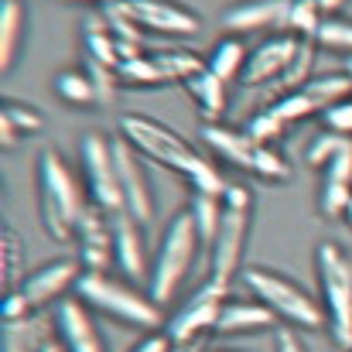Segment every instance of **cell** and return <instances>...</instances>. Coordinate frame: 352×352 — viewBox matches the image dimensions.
Masks as SVG:
<instances>
[{
    "instance_id": "41",
    "label": "cell",
    "mask_w": 352,
    "mask_h": 352,
    "mask_svg": "<svg viewBox=\"0 0 352 352\" xmlns=\"http://www.w3.org/2000/svg\"><path fill=\"white\" fill-rule=\"evenodd\" d=\"M223 206H230V209H250V206H253V195H250V188H243V185H230L226 195H223Z\"/></svg>"
},
{
    "instance_id": "50",
    "label": "cell",
    "mask_w": 352,
    "mask_h": 352,
    "mask_svg": "<svg viewBox=\"0 0 352 352\" xmlns=\"http://www.w3.org/2000/svg\"><path fill=\"white\" fill-rule=\"evenodd\" d=\"M216 352H219V349H216Z\"/></svg>"
},
{
    "instance_id": "20",
    "label": "cell",
    "mask_w": 352,
    "mask_h": 352,
    "mask_svg": "<svg viewBox=\"0 0 352 352\" xmlns=\"http://www.w3.org/2000/svg\"><path fill=\"white\" fill-rule=\"evenodd\" d=\"M55 332V322H48L45 315H28V318H17V322H3L0 329V352H41Z\"/></svg>"
},
{
    "instance_id": "25",
    "label": "cell",
    "mask_w": 352,
    "mask_h": 352,
    "mask_svg": "<svg viewBox=\"0 0 352 352\" xmlns=\"http://www.w3.org/2000/svg\"><path fill=\"white\" fill-rule=\"evenodd\" d=\"M154 62H157L164 82H182V86H185L192 76H199L202 69H209L206 58L195 55L192 48H157V52H154Z\"/></svg>"
},
{
    "instance_id": "43",
    "label": "cell",
    "mask_w": 352,
    "mask_h": 352,
    "mask_svg": "<svg viewBox=\"0 0 352 352\" xmlns=\"http://www.w3.org/2000/svg\"><path fill=\"white\" fill-rule=\"evenodd\" d=\"M171 352H206V339H192V342H175Z\"/></svg>"
},
{
    "instance_id": "14",
    "label": "cell",
    "mask_w": 352,
    "mask_h": 352,
    "mask_svg": "<svg viewBox=\"0 0 352 352\" xmlns=\"http://www.w3.org/2000/svg\"><path fill=\"white\" fill-rule=\"evenodd\" d=\"M55 339L62 342L65 352H107L100 325L93 318V308L79 294L65 298L55 308Z\"/></svg>"
},
{
    "instance_id": "30",
    "label": "cell",
    "mask_w": 352,
    "mask_h": 352,
    "mask_svg": "<svg viewBox=\"0 0 352 352\" xmlns=\"http://www.w3.org/2000/svg\"><path fill=\"white\" fill-rule=\"evenodd\" d=\"M349 151H352V137L325 130V133H318V137L311 140V147H308V164H311V168H329L336 157H342V154H349Z\"/></svg>"
},
{
    "instance_id": "10",
    "label": "cell",
    "mask_w": 352,
    "mask_h": 352,
    "mask_svg": "<svg viewBox=\"0 0 352 352\" xmlns=\"http://www.w3.org/2000/svg\"><path fill=\"white\" fill-rule=\"evenodd\" d=\"M126 17L140 24L147 34H164V38H195L202 31V17L175 0H120Z\"/></svg>"
},
{
    "instance_id": "15",
    "label": "cell",
    "mask_w": 352,
    "mask_h": 352,
    "mask_svg": "<svg viewBox=\"0 0 352 352\" xmlns=\"http://www.w3.org/2000/svg\"><path fill=\"white\" fill-rule=\"evenodd\" d=\"M82 274H86V267H82L79 256H58V260H48V263H41L38 270H31V274L24 277L21 291L28 294V301H31L34 311H38V308L52 305L55 298H62L69 287H76Z\"/></svg>"
},
{
    "instance_id": "29",
    "label": "cell",
    "mask_w": 352,
    "mask_h": 352,
    "mask_svg": "<svg viewBox=\"0 0 352 352\" xmlns=\"http://www.w3.org/2000/svg\"><path fill=\"white\" fill-rule=\"evenodd\" d=\"M120 86H168L154 55H140V58H126L117 65Z\"/></svg>"
},
{
    "instance_id": "24",
    "label": "cell",
    "mask_w": 352,
    "mask_h": 352,
    "mask_svg": "<svg viewBox=\"0 0 352 352\" xmlns=\"http://www.w3.org/2000/svg\"><path fill=\"white\" fill-rule=\"evenodd\" d=\"M24 34V3L21 0H0V69L7 72L21 52Z\"/></svg>"
},
{
    "instance_id": "46",
    "label": "cell",
    "mask_w": 352,
    "mask_h": 352,
    "mask_svg": "<svg viewBox=\"0 0 352 352\" xmlns=\"http://www.w3.org/2000/svg\"><path fill=\"white\" fill-rule=\"evenodd\" d=\"M41 352H65V349H62V342L55 339V342H48V346H45V349H41Z\"/></svg>"
},
{
    "instance_id": "3",
    "label": "cell",
    "mask_w": 352,
    "mask_h": 352,
    "mask_svg": "<svg viewBox=\"0 0 352 352\" xmlns=\"http://www.w3.org/2000/svg\"><path fill=\"white\" fill-rule=\"evenodd\" d=\"M239 277H243V287L260 305H267L277 315V322H284L291 329H329L322 301L311 291H305L298 280L284 277L280 270H274V267H246Z\"/></svg>"
},
{
    "instance_id": "26",
    "label": "cell",
    "mask_w": 352,
    "mask_h": 352,
    "mask_svg": "<svg viewBox=\"0 0 352 352\" xmlns=\"http://www.w3.org/2000/svg\"><path fill=\"white\" fill-rule=\"evenodd\" d=\"M305 93L318 103V110H329L342 100H352V79L346 72H325V76H315L305 86Z\"/></svg>"
},
{
    "instance_id": "38",
    "label": "cell",
    "mask_w": 352,
    "mask_h": 352,
    "mask_svg": "<svg viewBox=\"0 0 352 352\" xmlns=\"http://www.w3.org/2000/svg\"><path fill=\"white\" fill-rule=\"evenodd\" d=\"M28 315H34V305L28 301V294L21 287L7 291L3 294V305H0V318L3 322H17V318H28Z\"/></svg>"
},
{
    "instance_id": "21",
    "label": "cell",
    "mask_w": 352,
    "mask_h": 352,
    "mask_svg": "<svg viewBox=\"0 0 352 352\" xmlns=\"http://www.w3.org/2000/svg\"><path fill=\"white\" fill-rule=\"evenodd\" d=\"M226 86H230V82H223V79L212 76L209 69H202L199 76H192V79L185 82V93L192 96V103H195L202 123H219V117L226 113Z\"/></svg>"
},
{
    "instance_id": "17",
    "label": "cell",
    "mask_w": 352,
    "mask_h": 352,
    "mask_svg": "<svg viewBox=\"0 0 352 352\" xmlns=\"http://www.w3.org/2000/svg\"><path fill=\"white\" fill-rule=\"evenodd\" d=\"M287 10L291 0H246L239 7H230L223 14V24L230 28V34H250L260 28H287Z\"/></svg>"
},
{
    "instance_id": "45",
    "label": "cell",
    "mask_w": 352,
    "mask_h": 352,
    "mask_svg": "<svg viewBox=\"0 0 352 352\" xmlns=\"http://www.w3.org/2000/svg\"><path fill=\"white\" fill-rule=\"evenodd\" d=\"M62 3H103L107 7V3H117V0H62Z\"/></svg>"
},
{
    "instance_id": "47",
    "label": "cell",
    "mask_w": 352,
    "mask_h": 352,
    "mask_svg": "<svg viewBox=\"0 0 352 352\" xmlns=\"http://www.w3.org/2000/svg\"><path fill=\"white\" fill-rule=\"evenodd\" d=\"M346 76L352 79V58H346Z\"/></svg>"
},
{
    "instance_id": "1",
    "label": "cell",
    "mask_w": 352,
    "mask_h": 352,
    "mask_svg": "<svg viewBox=\"0 0 352 352\" xmlns=\"http://www.w3.org/2000/svg\"><path fill=\"white\" fill-rule=\"evenodd\" d=\"M117 130L144 161H154V164L182 175L195 188V195H212V199H223L226 195L230 182L219 175V168L212 161H206L168 123H161V120H154V117H144V113H123Z\"/></svg>"
},
{
    "instance_id": "4",
    "label": "cell",
    "mask_w": 352,
    "mask_h": 352,
    "mask_svg": "<svg viewBox=\"0 0 352 352\" xmlns=\"http://www.w3.org/2000/svg\"><path fill=\"white\" fill-rule=\"evenodd\" d=\"M199 246H202V236H199V226H195L192 212H188V209H185V212H175L171 223L164 226V236H161V243H157L154 267H151V274H147V291H151V298H154L161 308L178 294L182 280L188 277V270H192V263H195Z\"/></svg>"
},
{
    "instance_id": "49",
    "label": "cell",
    "mask_w": 352,
    "mask_h": 352,
    "mask_svg": "<svg viewBox=\"0 0 352 352\" xmlns=\"http://www.w3.org/2000/svg\"><path fill=\"white\" fill-rule=\"evenodd\" d=\"M342 352H352V346H349V349H342Z\"/></svg>"
},
{
    "instance_id": "9",
    "label": "cell",
    "mask_w": 352,
    "mask_h": 352,
    "mask_svg": "<svg viewBox=\"0 0 352 352\" xmlns=\"http://www.w3.org/2000/svg\"><path fill=\"white\" fill-rule=\"evenodd\" d=\"M230 298V287L206 280L192 298H185V305L168 318V339L171 342H192V339H206V332H216L219 311Z\"/></svg>"
},
{
    "instance_id": "22",
    "label": "cell",
    "mask_w": 352,
    "mask_h": 352,
    "mask_svg": "<svg viewBox=\"0 0 352 352\" xmlns=\"http://www.w3.org/2000/svg\"><path fill=\"white\" fill-rule=\"evenodd\" d=\"M28 277V253H24V239L17 230H10L7 223L0 226V284L3 294L21 287Z\"/></svg>"
},
{
    "instance_id": "18",
    "label": "cell",
    "mask_w": 352,
    "mask_h": 352,
    "mask_svg": "<svg viewBox=\"0 0 352 352\" xmlns=\"http://www.w3.org/2000/svg\"><path fill=\"white\" fill-rule=\"evenodd\" d=\"M263 329H280L277 315L267 305H260L253 294L250 298H226V305L219 311V322H216V332L246 336V332H263Z\"/></svg>"
},
{
    "instance_id": "28",
    "label": "cell",
    "mask_w": 352,
    "mask_h": 352,
    "mask_svg": "<svg viewBox=\"0 0 352 352\" xmlns=\"http://www.w3.org/2000/svg\"><path fill=\"white\" fill-rule=\"evenodd\" d=\"M322 10L315 0H291V10H287V28L284 34H294V38H318V28H322Z\"/></svg>"
},
{
    "instance_id": "23",
    "label": "cell",
    "mask_w": 352,
    "mask_h": 352,
    "mask_svg": "<svg viewBox=\"0 0 352 352\" xmlns=\"http://www.w3.org/2000/svg\"><path fill=\"white\" fill-rule=\"evenodd\" d=\"M246 58H250V48L243 45V38H239V34H226V38H219L216 48L209 52L206 65H209V72L219 76L223 82H233V79L243 76Z\"/></svg>"
},
{
    "instance_id": "39",
    "label": "cell",
    "mask_w": 352,
    "mask_h": 352,
    "mask_svg": "<svg viewBox=\"0 0 352 352\" xmlns=\"http://www.w3.org/2000/svg\"><path fill=\"white\" fill-rule=\"evenodd\" d=\"M171 346L175 342L168 339V332H147L130 352H171Z\"/></svg>"
},
{
    "instance_id": "19",
    "label": "cell",
    "mask_w": 352,
    "mask_h": 352,
    "mask_svg": "<svg viewBox=\"0 0 352 352\" xmlns=\"http://www.w3.org/2000/svg\"><path fill=\"white\" fill-rule=\"evenodd\" d=\"M110 219H113V256H117V267L130 280H144L147 260H144L140 223L130 212H120V216H110Z\"/></svg>"
},
{
    "instance_id": "11",
    "label": "cell",
    "mask_w": 352,
    "mask_h": 352,
    "mask_svg": "<svg viewBox=\"0 0 352 352\" xmlns=\"http://www.w3.org/2000/svg\"><path fill=\"white\" fill-rule=\"evenodd\" d=\"M246 233H250V209L223 206V223L216 230V239L209 243L212 246V267H209L212 274H209V280L230 287L236 274H243L239 263H243V250H246Z\"/></svg>"
},
{
    "instance_id": "27",
    "label": "cell",
    "mask_w": 352,
    "mask_h": 352,
    "mask_svg": "<svg viewBox=\"0 0 352 352\" xmlns=\"http://www.w3.org/2000/svg\"><path fill=\"white\" fill-rule=\"evenodd\" d=\"M55 93L69 107H93L96 103V86H93V79H89L86 69H65V72H58Z\"/></svg>"
},
{
    "instance_id": "35",
    "label": "cell",
    "mask_w": 352,
    "mask_h": 352,
    "mask_svg": "<svg viewBox=\"0 0 352 352\" xmlns=\"http://www.w3.org/2000/svg\"><path fill=\"white\" fill-rule=\"evenodd\" d=\"M270 110L277 113V117L284 120V123H298V120L311 117V113H322L318 110V103L305 93V89H298V93H287V96H280L277 103H270Z\"/></svg>"
},
{
    "instance_id": "40",
    "label": "cell",
    "mask_w": 352,
    "mask_h": 352,
    "mask_svg": "<svg viewBox=\"0 0 352 352\" xmlns=\"http://www.w3.org/2000/svg\"><path fill=\"white\" fill-rule=\"evenodd\" d=\"M274 346H277V352H308V346H305L287 325H280V329L274 332Z\"/></svg>"
},
{
    "instance_id": "34",
    "label": "cell",
    "mask_w": 352,
    "mask_h": 352,
    "mask_svg": "<svg viewBox=\"0 0 352 352\" xmlns=\"http://www.w3.org/2000/svg\"><path fill=\"white\" fill-rule=\"evenodd\" d=\"M284 120L277 117L270 107H263V110H256L253 117L246 120V133L253 137V140H260V144H267V147H274V140H280V133H284Z\"/></svg>"
},
{
    "instance_id": "37",
    "label": "cell",
    "mask_w": 352,
    "mask_h": 352,
    "mask_svg": "<svg viewBox=\"0 0 352 352\" xmlns=\"http://www.w3.org/2000/svg\"><path fill=\"white\" fill-rule=\"evenodd\" d=\"M3 113L17 123L21 133H34V130H41V113H38L34 107H28V103H14V100H7V103H3Z\"/></svg>"
},
{
    "instance_id": "44",
    "label": "cell",
    "mask_w": 352,
    "mask_h": 352,
    "mask_svg": "<svg viewBox=\"0 0 352 352\" xmlns=\"http://www.w3.org/2000/svg\"><path fill=\"white\" fill-rule=\"evenodd\" d=\"M315 3H318V10H322V14H336L346 0H315Z\"/></svg>"
},
{
    "instance_id": "13",
    "label": "cell",
    "mask_w": 352,
    "mask_h": 352,
    "mask_svg": "<svg viewBox=\"0 0 352 352\" xmlns=\"http://www.w3.org/2000/svg\"><path fill=\"white\" fill-rule=\"evenodd\" d=\"M298 48H301V38H294V34H270V38H263L256 48H250V58H246V69H243L239 82L267 89L270 82H277L291 69Z\"/></svg>"
},
{
    "instance_id": "2",
    "label": "cell",
    "mask_w": 352,
    "mask_h": 352,
    "mask_svg": "<svg viewBox=\"0 0 352 352\" xmlns=\"http://www.w3.org/2000/svg\"><path fill=\"white\" fill-rule=\"evenodd\" d=\"M82 188L76 175L69 171L65 157L55 147H45L38 154V219L41 230L55 243H69L76 236V226L86 212Z\"/></svg>"
},
{
    "instance_id": "8",
    "label": "cell",
    "mask_w": 352,
    "mask_h": 352,
    "mask_svg": "<svg viewBox=\"0 0 352 352\" xmlns=\"http://www.w3.org/2000/svg\"><path fill=\"white\" fill-rule=\"evenodd\" d=\"M79 151H82V171H86L89 202L96 209H103L107 216L126 212L123 188H120V178H117V164H113V144H110V137L86 133Z\"/></svg>"
},
{
    "instance_id": "32",
    "label": "cell",
    "mask_w": 352,
    "mask_h": 352,
    "mask_svg": "<svg viewBox=\"0 0 352 352\" xmlns=\"http://www.w3.org/2000/svg\"><path fill=\"white\" fill-rule=\"evenodd\" d=\"M315 41H318L322 48H329V52H346V58H352V21L325 17Z\"/></svg>"
},
{
    "instance_id": "16",
    "label": "cell",
    "mask_w": 352,
    "mask_h": 352,
    "mask_svg": "<svg viewBox=\"0 0 352 352\" xmlns=\"http://www.w3.org/2000/svg\"><path fill=\"white\" fill-rule=\"evenodd\" d=\"M76 239H79V260L86 270H100L107 274L110 263H117L113 256V219L96 209L93 202L86 206L79 226H76Z\"/></svg>"
},
{
    "instance_id": "42",
    "label": "cell",
    "mask_w": 352,
    "mask_h": 352,
    "mask_svg": "<svg viewBox=\"0 0 352 352\" xmlns=\"http://www.w3.org/2000/svg\"><path fill=\"white\" fill-rule=\"evenodd\" d=\"M17 137H21V130H17V123L7 117L3 110H0V147L3 151H10L14 144H17Z\"/></svg>"
},
{
    "instance_id": "6",
    "label": "cell",
    "mask_w": 352,
    "mask_h": 352,
    "mask_svg": "<svg viewBox=\"0 0 352 352\" xmlns=\"http://www.w3.org/2000/svg\"><path fill=\"white\" fill-rule=\"evenodd\" d=\"M318 284H322V308L329 318V332L339 349L352 346V260L336 243H322L315 253Z\"/></svg>"
},
{
    "instance_id": "5",
    "label": "cell",
    "mask_w": 352,
    "mask_h": 352,
    "mask_svg": "<svg viewBox=\"0 0 352 352\" xmlns=\"http://www.w3.org/2000/svg\"><path fill=\"white\" fill-rule=\"evenodd\" d=\"M76 294L93 311H103V315L117 318L123 325H137V329H151V332H157V325H164V311L151 294L133 291L130 284H123L110 274L86 270L76 284Z\"/></svg>"
},
{
    "instance_id": "7",
    "label": "cell",
    "mask_w": 352,
    "mask_h": 352,
    "mask_svg": "<svg viewBox=\"0 0 352 352\" xmlns=\"http://www.w3.org/2000/svg\"><path fill=\"white\" fill-rule=\"evenodd\" d=\"M202 140L216 157L230 161L233 168L246 171V175H256L263 182H287L291 178V164L274 147L253 140L246 130H233L223 123H202Z\"/></svg>"
},
{
    "instance_id": "36",
    "label": "cell",
    "mask_w": 352,
    "mask_h": 352,
    "mask_svg": "<svg viewBox=\"0 0 352 352\" xmlns=\"http://www.w3.org/2000/svg\"><path fill=\"white\" fill-rule=\"evenodd\" d=\"M322 123H325V130H332V133L352 137V100H342V103L322 110Z\"/></svg>"
},
{
    "instance_id": "31",
    "label": "cell",
    "mask_w": 352,
    "mask_h": 352,
    "mask_svg": "<svg viewBox=\"0 0 352 352\" xmlns=\"http://www.w3.org/2000/svg\"><path fill=\"white\" fill-rule=\"evenodd\" d=\"M195 226H199V236L202 243H212L216 239V230L223 223V199H212V195H195L192 206H188Z\"/></svg>"
},
{
    "instance_id": "33",
    "label": "cell",
    "mask_w": 352,
    "mask_h": 352,
    "mask_svg": "<svg viewBox=\"0 0 352 352\" xmlns=\"http://www.w3.org/2000/svg\"><path fill=\"white\" fill-rule=\"evenodd\" d=\"M349 202H352V185L349 182H332V178L322 182V195H318V209H322V216L339 219V216H346Z\"/></svg>"
},
{
    "instance_id": "12",
    "label": "cell",
    "mask_w": 352,
    "mask_h": 352,
    "mask_svg": "<svg viewBox=\"0 0 352 352\" xmlns=\"http://www.w3.org/2000/svg\"><path fill=\"white\" fill-rule=\"evenodd\" d=\"M110 144H113V164H117V178L120 188H123L126 212L137 223H147L154 216V199H151V182H147V171H144V157L120 133L110 137Z\"/></svg>"
},
{
    "instance_id": "48",
    "label": "cell",
    "mask_w": 352,
    "mask_h": 352,
    "mask_svg": "<svg viewBox=\"0 0 352 352\" xmlns=\"http://www.w3.org/2000/svg\"><path fill=\"white\" fill-rule=\"evenodd\" d=\"M346 219H349V226H352V202H349V209H346Z\"/></svg>"
}]
</instances>
